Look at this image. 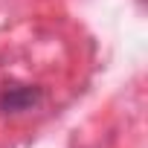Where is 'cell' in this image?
Instances as JSON below:
<instances>
[{"label":"cell","instance_id":"cell-1","mask_svg":"<svg viewBox=\"0 0 148 148\" xmlns=\"http://www.w3.org/2000/svg\"><path fill=\"white\" fill-rule=\"evenodd\" d=\"M41 99H44L41 87L12 82V84H6L3 90H0V110H3V113H23V110L38 108Z\"/></svg>","mask_w":148,"mask_h":148}]
</instances>
